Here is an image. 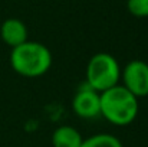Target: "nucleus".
I'll list each match as a JSON object with an SVG mask.
<instances>
[{"label": "nucleus", "instance_id": "nucleus-1", "mask_svg": "<svg viewBox=\"0 0 148 147\" xmlns=\"http://www.w3.org/2000/svg\"><path fill=\"white\" fill-rule=\"evenodd\" d=\"M101 115L114 126H128L138 115V98L124 85H115L99 92Z\"/></svg>", "mask_w": 148, "mask_h": 147}, {"label": "nucleus", "instance_id": "nucleus-2", "mask_svg": "<svg viewBox=\"0 0 148 147\" xmlns=\"http://www.w3.org/2000/svg\"><path fill=\"white\" fill-rule=\"evenodd\" d=\"M52 61L53 58L49 48L33 41H26L12 48L10 52V65L13 71L26 78L45 75L52 66Z\"/></svg>", "mask_w": 148, "mask_h": 147}, {"label": "nucleus", "instance_id": "nucleus-3", "mask_svg": "<svg viewBox=\"0 0 148 147\" xmlns=\"http://www.w3.org/2000/svg\"><path fill=\"white\" fill-rule=\"evenodd\" d=\"M121 68L118 61L106 52L95 53L86 65V84L102 92L108 88H112L119 84Z\"/></svg>", "mask_w": 148, "mask_h": 147}, {"label": "nucleus", "instance_id": "nucleus-4", "mask_svg": "<svg viewBox=\"0 0 148 147\" xmlns=\"http://www.w3.org/2000/svg\"><path fill=\"white\" fill-rule=\"evenodd\" d=\"M122 85L137 98L148 95V63L135 59L125 65L121 71Z\"/></svg>", "mask_w": 148, "mask_h": 147}, {"label": "nucleus", "instance_id": "nucleus-5", "mask_svg": "<svg viewBox=\"0 0 148 147\" xmlns=\"http://www.w3.org/2000/svg\"><path fill=\"white\" fill-rule=\"evenodd\" d=\"M72 110L73 112L85 120H92L101 115V99L99 92L92 90L86 82L81 87L72 99Z\"/></svg>", "mask_w": 148, "mask_h": 147}, {"label": "nucleus", "instance_id": "nucleus-6", "mask_svg": "<svg viewBox=\"0 0 148 147\" xmlns=\"http://www.w3.org/2000/svg\"><path fill=\"white\" fill-rule=\"evenodd\" d=\"M0 36L7 46L14 48L27 41V28L22 20L10 17L1 23Z\"/></svg>", "mask_w": 148, "mask_h": 147}, {"label": "nucleus", "instance_id": "nucleus-7", "mask_svg": "<svg viewBox=\"0 0 148 147\" xmlns=\"http://www.w3.org/2000/svg\"><path fill=\"white\" fill-rule=\"evenodd\" d=\"M82 141L81 133L72 126H60L52 134L53 147H81Z\"/></svg>", "mask_w": 148, "mask_h": 147}, {"label": "nucleus", "instance_id": "nucleus-8", "mask_svg": "<svg viewBox=\"0 0 148 147\" xmlns=\"http://www.w3.org/2000/svg\"><path fill=\"white\" fill-rule=\"evenodd\" d=\"M81 147H124L121 140L108 133H99L82 141Z\"/></svg>", "mask_w": 148, "mask_h": 147}, {"label": "nucleus", "instance_id": "nucleus-9", "mask_svg": "<svg viewBox=\"0 0 148 147\" xmlns=\"http://www.w3.org/2000/svg\"><path fill=\"white\" fill-rule=\"evenodd\" d=\"M127 7L135 17H148V0H127Z\"/></svg>", "mask_w": 148, "mask_h": 147}]
</instances>
